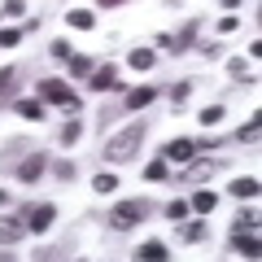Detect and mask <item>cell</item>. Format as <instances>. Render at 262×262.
<instances>
[{
	"mask_svg": "<svg viewBox=\"0 0 262 262\" xmlns=\"http://www.w3.org/2000/svg\"><path fill=\"white\" fill-rule=\"evenodd\" d=\"M140 140H144V127L140 122H131L127 131H118L114 140H105V158H114V162H127L131 153L140 149Z\"/></svg>",
	"mask_w": 262,
	"mask_h": 262,
	"instance_id": "1",
	"label": "cell"
},
{
	"mask_svg": "<svg viewBox=\"0 0 262 262\" xmlns=\"http://www.w3.org/2000/svg\"><path fill=\"white\" fill-rule=\"evenodd\" d=\"M149 214V206H144V201H122V206H114V214H110V227H136L140 223V219Z\"/></svg>",
	"mask_w": 262,
	"mask_h": 262,
	"instance_id": "2",
	"label": "cell"
},
{
	"mask_svg": "<svg viewBox=\"0 0 262 262\" xmlns=\"http://www.w3.org/2000/svg\"><path fill=\"white\" fill-rule=\"evenodd\" d=\"M39 96L53 101V105H70V110H75V96H70V88H66L61 79H44V83H39Z\"/></svg>",
	"mask_w": 262,
	"mask_h": 262,
	"instance_id": "3",
	"label": "cell"
},
{
	"mask_svg": "<svg viewBox=\"0 0 262 262\" xmlns=\"http://www.w3.org/2000/svg\"><path fill=\"white\" fill-rule=\"evenodd\" d=\"M57 219V210L53 206H31V214H27V227L31 232H48V223Z\"/></svg>",
	"mask_w": 262,
	"mask_h": 262,
	"instance_id": "4",
	"label": "cell"
},
{
	"mask_svg": "<svg viewBox=\"0 0 262 262\" xmlns=\"http://www.w3.org/2000/svg\"><path fill=\"white\" fill-rule=\"evenodd\" d=\"M196 149H201V144H196V140H170L162 158H170V162H188V158H192Z\"/></svg>",
	"mask_w": 262,
	"mask_h": 262,
	"instance_id": "5",
	"label": "cell"
},
{
	"mask_svg": "<svg viewBox=\"0 0 262 262\" xmlns=\"http://www.w3.org/2000/svg\"><path fill=\"white\" fill-rule=\"evenodd\" d=\"M114 83H118V70H114V66H101V70H92V88H96V92H110Z\"/></svg>",
	"mask_w": 262,
	"mask_h": 262,
	"instance_id": "6",
	"label": "cell"
},
{
	"mask_svg": "<svg viewBox=\"0 0 262 262\" xmlns=\"http://www.w3.org/2000/svg\"><path fill=\"white\" fill-rule=\"evenodd\" d=\"M236 249L253 262V258H258V236H253V232H236Z\"/></svg>",
	"mask_w": 262,
	"mask_h": 262,
	"instance_id": "7",
	"label": "cell"
},
{
	"mask_svg": "<svg viewBox=\"0 0 262 262\" xmlns=\"http://www.w3.org/2000/svg\"><path fill=\"white\" fill-rule=\"evenodd\" d=\"M140 262H166V245H162V241L140 245Z\"/></svg>",
	"mask_w": 262,
	"mask_h": 262,
	"instance_id": "8",
	"label": "cell"
},
{
	"mask_svg": "<svg viewBox=\"0 0 262 262\" xmlns=\"http://www.w3.org/2000/svg\"><path fill=\"white\" fill-rule=\"evenodd\" d=\"M39 175H44V158H31V162H22V166H18V179H27V184H31V179H39Z\"/></svg>",
	"mask_w": 262,
	"mask_h": 262,
	"instance_id": "9",
	"label": "cell"
},
{
	"mask_svg": "<svg viewBox=\"0 0 262 262\" xmlns=\"http://www.w3.org/2000/svg\"><path fill=\"white\" fill-rule=\"evenodd\" d=\"M214 201H219L214 192H192V210H196V214H210V210H214Z\"/></svg>",
	"mask_w": 262,
	"mask_h": 262,
	"instance_id": "10",
	"label": "cell"
},
{
	"mask_svg": "<svg viewBox=\"0 0 262 262\" xmlns=\"http://www.w3.org/2000/svg\"><path fill=\"white\" fill-rule=\"evenodd\" d=\"M18 236H22V223H18V219H5V223H0V241H5V245H13Z\"/></svg>",
	"mask_w": 262,
	"mask_h": 262,
	"instance_id": "11",
	"label": "cell"
},
{
	"mask_svg": "<svg viewBox=\"0 0 262 262\" xmlns=\"http://www.w3.org/2000/svg\"><path fill=\"white\" fill-rule=\"evenodd\" d=\"M153 96H158L153 88H136V92H127V105H131V110H140V105H149Z\"/></svg>",
	"mask_w": 262,
	"mask_h": 262,
	"instance_id": "12",
	"label": "cell"
},
{
	"mask_svg": "<svg viewBox=\"0 0 262 262\" xmlns=\"http://www.w3.org/2000/svg\"><path fill=\"white\" fill-rule=\"evenodd\" d=\"M232 192L241 196V201H249V196H258V179H236V184H232Z\"/></svg>",
	"mask_w": 262,
	"mask_h": 262,
	"instance_id": "13",
	"label": "cell"
},
{
	"mask_svg": "<svg viewBox=\"0 0 262 262\" xmlns=\"http://www.w3.org/2000/svg\"><path fill=\"white\" fill-rule=\"evenodd\" d=\"M92 9H70V27H79V31H92Z\"/></svg>",
	"mask_w": 262,
	"mask_h": 262,
	"instance_id": "14",
	"label": "cell"
},
{
	"mask_svg": "<svg viewBox=\"0 0 262 262\" xmlns=\"http://www.w3.org/2000/svg\"><path fill=\"white\" fill-rule=\"evenodd\" d=\"M127 61H131V70H149V66H153V53H149V48H136Z\"/></svg>",
	"mask_w": 262,
	"mask_h": 262,
	"instance_id": "15",
	"label": "cell"
},
{
	"mask_svg": "<svg viewBox=\"0 0 262 262\" xmlns=\"http://www.w3.org/2000/svg\"><path fill=\"white\" fill-rule=\"evenodd\" d=\"M18 114H22V118H44V105H39V101H18Z\"/></svg>",
	"mask_w": 262,
	"mask_h": 262,
	"instance_id": "16",
	"label": "cell"
},
{
	"mask_svg": "<svg viewBox=\"0 0 262 262\" xmlns=\"http://www.w3.org/2000/svg\"><path fill=\"white\" fill-rule=\"evenodd\" d=\"M192 35H196V18H192V22H188V27H184V31H179V35H175V39H170V44H175V48H188V44H192Z\"/></svg>",
	"mask_w": 262,
	"mask_h": 262,
	"instance_id": "17",
	"label": "cell"
},
{
	"mask_svg": "<svg viewBox=\"0 0 262 262\" xmlns=\"http://www.w3.org/2000/svg\"><path fill=\"white\" fill-rule=\"evenodd\" d=\"M144 179H149V184L166 179V162H149V166H144Z\"/></svg>",
	"mask_w": 262,
	"mask_h": 262,
	"instance_id": "18",
	"label": "cell"
},
{
	"mask_svg": "<svg viewBox=\"0 0 262 262\" xmlns=\"http://www.w3.org/2000/svg\"><path fill=\"white\" fill-rule=\"evenodd\" d=\"M114 188H118V179H114V175H96L92 179V192H114Z\"/></svg>",
	"mask_w": 262,
	"mask_h": 262,
	"instance_id": "19",
	"label": "cell"
},
{
	"mask_svg": "<svg viewBox=\"0 0 262 262\" xmlns=\"http://www.w3.org/2000/svg\"><path fill=\"white\" fill-rule=\"evenodd\" d=\"M70 70H75V75H92V61H88L83 53H75L70 57Z\"/></svg>",
	"mask_w": 262,
	"mask_h": 262,
	"instance_id": "20",
	"label": "cell"
},
{
	"mask_svg": "<svg viewBox=\"0 0 262 262\" xmlns=\"http://www.w3.org/2000/svg\"><path fill=\"white\" fill-rule=\"evenodd\" d=\"M219 118H223V105H206V110H201V122H206V127H214Z\"/></svg>",
	"mask_w": 262,
	"mask_h": 262,
	"instance_id": "21",
	"label": "cell"
},
{
	"mask_svg": "<svg viewBox=\"0 0 262 262\" xmlns=\"http://www.w3.org/2000/svg\"><path fill=\"white\" fill-rule=\"evenodd\" d=\"M258 136H262V127H258V118H253L249 127H241V140H245V144H253V140H258Z\"/></svg>",
	"mask_w": 262,
	"mask_h": 262,
	"instance_id": "22",
	"label": "cell"
},
{
	"mask_svg": "<svg viewBox=\"0 0 262 262\" xmlns=\"http://www.w3.org/2000/svg\"><path fill=\"white\" fill-rule=\"evenodd\" d=\"M79 136H83V127H79V122H70V127H66V131H61V140H66V144H75V140H79Z\"/></svg>",
	"mask_w": 262,
	"mask_h": 262,
	"instance_id": "23",
	"label": "cell"
},
{
	"mask_svg": "<svg viewBox=\"0 0 262 262\" xmlns=\"http://www.w3.org/2000/svg\"><path fill=\"white\" fill-rule=\"evenodd\" d=\"M188 96H192V83H175V105H184Z\"/></svg>",
	"mask_w": 262,
	"mask_h": 262,
	"instance_id": "24",
	"label": "cell"
},
{
	"mask_svg": "<svg viewBox=\"0 0 262 262\" xmlns=\"http://www.w3.org/2000/svg\"><path fill=\"white\" fill-rule=\"evenodd\" d=\"M18 39H22V31H0V44H5V48H13Z\"/></svg>",
	"mask_w": 262,
	"mask_h": 262,
	"instance_id": "25",
	"label": "cell"
},
{
	"mask_svg": "<svg viewBox=\"0 0 262 262\" xmlns=\"http://www.w3.org/2000/svg\"><path fill=\"white\" fill-rule=\"evenodd\" d=\"M236 27H241V18H219V31H223V35H232Z\"/></svg>",
	"mask_w": 262,
	"mask_h": 262,
	"instance_id": "26",
	"label": "cell"
},
{
	"mask_svg": "<svg viewBox=\"0 0 262 262\" xmlns=\"http://www.w3.org/2000/svg\"><path fill=\"white\" fill-rule=\"evenodd\" d=\"M166 214H170V219H184V214H188V206H184V201H170Z\"/></svg>",
	"mask_w": 262,
	"mask_h": 262,
	"instance_id": "27",
	"label": "cell"
},
{
	"mask_svg": "<svg viewBox=\"0 0 262 262\" xmlns=\"http://www.w3.org/2000/svg\"><path fill=\"white\" fill-rule=\"evenodd\" d=\"M0 13H5V18H18V13H27V5H18V0H13V5H5Z\"/></svg>",
	"mask_w": 262,
	"mask_h": 262,
	"instance_id": "28",
	"label": "cell"
},
{
	"mask_svg": "<svg viewBox=\"0 0 262 262\" xmlns=\"http://www.w3.org/2000/svg\"><path fill=\"white\" fill-rule=\"evenodd\" d=\"M201 236H206V227H201V223H192V227L184 232V241H201Z\"/></svg>",
	"mask_w": 262,
	"mask_h": 262,
	"instance_id": "29",
	"label": "cell"
},
{
	"mask_svg": "<svg viewBox=\"0 0 262 262\" xmlns=\"http://www.w3.org/2000/svg\"><path fill=\"white\" fill-rule=\"evenodd\" d=\"M53 57L57 61H70V44H53Z\"/></svg>",
	"mask_w": 262,
	"mask_h": 262,
	"instance_id": "30",
	"label": "cell"
},
{
	"mask_svg": "<svg viewBox=\"0 0 262 262\" xmlns=\"http://www.w3.org/2000/svg\"><path fill=\"white\" fill-rule=\"evenodd\" d=\"M9 79H13V70H0V92L9 88Z\"/></svg>",
	"mask_w": 262,
	"mask_h": 262,
	"instance_id": "31",
	"label": "cell"
},
{
	"mask_svg": "<svg viewBox=\"0 0 262 262\" xmlns=\"http://www.w3.org/2000/svg\"><path fill=\"white\" fill-rule=\"evenodd\" d=\"M5 196H9V192H0V206H5Z\"/></svg>",
	"mask_w": 262,
	"mask_h": 262,
	"instance_id": "32",
	"label": "cell"
}]
</instances>
